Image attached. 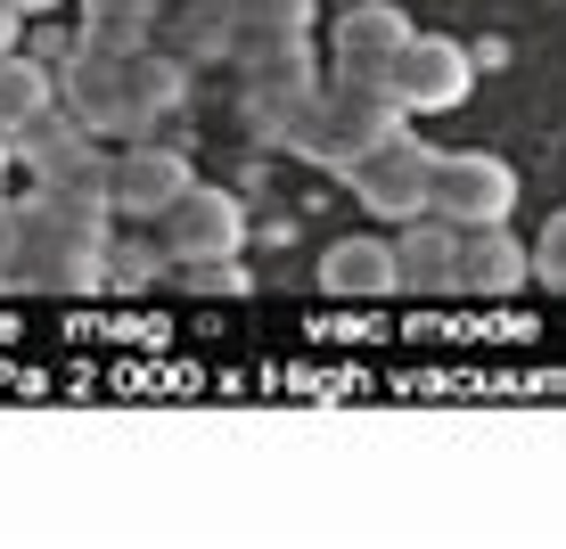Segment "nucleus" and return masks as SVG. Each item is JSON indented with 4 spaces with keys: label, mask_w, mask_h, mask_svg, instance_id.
Here are the masks:
<instances>
[{
    "label": "nucleus",
    "mask_w": 566,
    "mask_h": 549,
    "mask_svg": "<svg viewBox=\"0 0 566 549\" xmlns=\"http://www.w3.org/2000/svg\"><path fill=\"white\" fill-rule=\"evenodd\" d=\"M57 99L83 115L91 131H115V140H140L156 131L172 107L189 99V57L181 50H74L57 66Z\"/></svg>",
    "instance_id": "f257e3e1"
},
{
    "label": "nucleus",
    "mask_w": 566,
    "mask_h": 549,
    "mask_svg": "<svg viewBox=\"0 0 566 549\" xmlns=\"http://www.w3.org/2000/svg\"><path fill=\"white\" fill-rule=\"evenodd\" d=\"M107 205L57 198L33 189L25 198V230H17V296H91L107 287Z\"/></svg>",
    "instance_id": "f03ea898"
},
{
    "label": "nucleus",
    "mask_w": 566,
    "mask_h": 549,
    "mask_svg": "<svg viewBox=\"0 0 566 549\" xmlns=\"http://www.w3.org/2000/svg\"><path fill=\"white\" fill-rule=\"evenodd\" d=\"M411 115L386 99L378 83H361V74H328L321 99L296 115V131H287V156H304V165L321 172H354L369 148L386 140V131H402Z\"/></svg>",
    "instance_id": "7ed1b4c3"
},
{
    "label": "nucleus",
    "mask_w": 566,
    "mask_h": 549,
    "mask_svg": "<svg viewBox=\"0 0 566 549\" xmlns=\"http://www.w3.org/2000/svg\"><path fill=\"white\" fill-rule=\"evenodd\" d=\"M345 181H354V205H369L378 222H419V213L436 205V148L402 124V131H386Z\"/></svg>",
    "instance_id": "20e7f679"
},
{
    "label": "nucleus",
    "mask_w": 566,
    "mask_h": 549,
    "mask_svg": "<svg viewBox=\"0 0 566 549\" xmlns=\"http://www.w3.org/2000/svg\"><path fill=\"white\" fill-rule=\"evenodd\" d=\"M247 83H239V124L255 131V140L271 148H287V131H296V115L321 99V83L328 74H312V50H271V57H247Z\"/></svg>",
    "instance_id": "39448f33"
},
{
    "label": "nucleus",
    "mask_w": 566,
    "mask_h": 549,
    "mask_svg": "<svg viewBox=\"0 0 566 549\" xmlns=\"http://www.w3.org/2000/svg\"><path fill=\"white\" fill-rule=\"evenodd\" d=\"M468 91H476V57L460 42H443V33H411L402 57L386 66V99L402 115H443V107H460Z\"/></svg>",
    "instance_id": "423d86ee"
},
{
    "label": "nucleus",
    "mask_w": 566,
    "mask_h": 549,
    "mask_svg": "<svg viewBox=\"0 0 566 549\" xmlns=\"http://www.w3.org/2000/svg\"><path fill=\"white\" fill-rule=\"evenodd\" d=\"M148 230L165 239L172 271H181V263H213V254H239V246H247V205L230 198V189L189 181V189H181V198H172L165 213H156Z\"/></svg>",
    "instance_id": "0eeeda50"
},
{
    "label": "nucleus",
    "mask_w": 566,
    "mask_h": 549,
    "mask_svg": "<svg viewBox=\"0 0 566 549\" xmlns=\"http://www.w3.org/2000/svg\"><path fill=\"white\" fill-rule=\"evenodd\" d=\"M427 213H443V222H460V230L510 222V213H517V172L501 165V156H484V148L436 156V205H427Z\"/></svg>",
    "instance_id": "6e6552de"
},
{
    "label": "nucleus",
    "mask_w": 566,
    "mask_h": 549,
    "mask_svg": "<svg viewBox=\"0 0 566 549\" xmlns=\"http://www.w3.org/2000/svg\"><path fill=\"white\" fill-rule=\"evenodd\" d=\"M198 181L189 172V156L181 148H165V140H132L124 156L107 165V205H115V222H156L181 189Z\"/></svg>",
    "instance_id": "1a4fd4ad"
},
{
    "label": "nucleus",
    "mask_w": 566,
    "mask_h": 549,
    "mask_svg": "<svg viewBox=\"0 0 566 549\" xmlns=\"http://www.w3.org/2000/svg\"><path fill=\"white\" fill-rule=\"evenodd\" d=\"M411 42V17L386 9V0H361V9L337 17V33H328V74H361V83L386 91V66L402 57Z\"/></svg>",
    "instance_id": "9d476101"
},
{
    "label": "nucleus",
    "mask_w": 566,
    "mask_h": 549,
    "mask_svg": "<svg viewBox=\"0 0 566 549\" xmlns=\"http://www.w3.org/2000/svg\"><path fill=\"white\" fill-rule=\"evenodd\" d=\"M460 246H468V230L460 222H443V213H419V222H402V287H419V296H460Z\"/></svg>",
    "instance_id": "9b49d317"
},
{
    "label": "nucleus",
    "mask_w": 566,
    "mask_h": 549,
    "mask_svg": "<svg viewBox=\"0 0 566 549\" xmlns=\"http://www.w3.org/2000/svg\"><path fill=\"white\" fill-rule=\"evenodd\" d=\"M321 287L345 304H369V296H395L402 287V254L395 239H337L321 254Z\"/></svg>",
    "instance_id": "f8f14e48"
},
{
    "label": "nucleus",
    "mask_w": 566,
    "mask_h": 549,
    "mask_svg": "<svg viewBox=\"0 0 566 549\" xmlns=\"http://www.w3.org/2000/svg\"><path fill=\"white\" fill-rule=\"evenodd\" d=\"M534 279V254L510 239V222H476L460 246V296H517Z\"/></svg>",
    "instance_id": "ddd939ff"
},
{
    "label": "nucleus",
    "mask_w": 566,
    "mask_h": 549,
    "mask_svg": "<svg viewBox=\"0 0 566 549\" xmlns=\"http://www.w3.org/2000/svg\"><path fill=\"white\" fill-rule=\"evenodd\" d=\"M312 42V0H239V42L230 57H271V50H296Z\"/></svg>",
    "instance_id": "4468645a"
},
{
    "label": "nucleus",
    "mask_w": 566,
    "mask_h": 549,
    "mask_svg": "<svg viewBox=\"0 0 566 549\" xmlns=\"http://www.w3.org/2000/svg\"><path fill=\"white\" fill-rule=\"evenodd\" d=\"M239 42V0H181L172 9V50L198 66V57H230Z\"/></svg>",
    "instance_id": "2eb2a0df"
},
{
    "label": "nucleus",
    "mask_w": 566,
    "mask_h": 549,
    "mask_svg": "<svg viewBox=\"0 0 566 549\" xmlns=\"http://www.w3.org/2000/svg\"><path fill=\"white\" fill-rule=\"evenodd\" d=\"M165 25V0H83V42L91 50H140Z\"/></svg>",
    "instance_id": "dca6fc26"
},
{
    "label": "nucleus",
    "mask_w": 566,
    "mask_h": 549,
    "mask_svg": "<svg viewBox=\"0 0 566 549\" xmlns=\"http://www.w3.org/2000/svg\"><path fill=\"white\" fill-rule=\"evenodd\" d=\"M50 91H57V74L42 66V57H17V50H0V131H25L33 115L50 107Z\"/></svg>",
    "instance_id": "f3484780"
},
{
    "label": "nucleus",
    "mask_w": 566,
    "mask_h": 549,
    "mask_svg": "<svg viewBox=\"0 0 566 549\" xmlns=\"http://www.w3.org/2000/svg\"><path fill=\"white\" fill-rule=\"evenodd\" d=\"M156 271H172V254H165V239H156V230H148V239L107 246V279H115V287H148Z\"/></svg>",
    "instance_id": "a211bd4d"
},
{
    "label": "nucleus",
    "mask_w": 566,
    "mask_h": 549,
    "mask_svg": "<svg viewBox=\"0 0 566 549\" xmlns=\"http://www.w3.org/2000/svg\"><path fill=\"white\" fill-rule=\"evenodd\" d=\"M230 263H239V254H213V263H181L172 279H181V287H198V296H239V287H247V271H230Z\"/></svg>",
    "instance_id": "6ab92c4d"
},
{
    "label": "nucleus",
    "mask_w": 566,
    "mask_h": 549,
    "mask_svg": "<svg viewBox=\"0 0 566 549\" xmlns=\"http://www.w3.org/2000/svg\"><path fill=\"white\" fill-rule=\"evenodd\" d=\"M534 279L566 296V213H551V230L534 239Z\"/></svg>",
    "instance_id": "aec40b11"
},
{
    "label": "nucleus",
    "mask_w": 566,
    "mask_h": 549,
    "mask_svg": "<svg viewBox=\"0 0 566 549\" xmlns=\"http://www.w3.org/2000/svg\"><path fill=\"white\" fill-rule=\"evenodd\" d=\"M17 230H25V198H0V271L17 279Z\"/></svg>",
    "instance_id": "412c9836"
},
{
    "label": "nucleus",
    "mask_w": 566,
    "mask_h": 549,
    "mask_svg": "<svg viewBox=\"0 0 566 549\" xmlns=\"http://www.w3.org/2000/svg\"><path fill=\"white\" fill-rule=\"evenodd\" d=\"M17 25H25V9H17V0H0V50H17Z\"/></svg>",
    "instance_id": "4be33fe9"
},
{
    "label": "nucleus",
    "mask_w": 566,
    "mask_h": 549,
    "mask_svg": "<svg viewBox=\"0 0 566 549\" xmlns=\"http://www.w3.org/2000/svg\"><path fill=\"white\" fill-rule=\"evenodd\" d=\"M17 165V131H0V172H9Z\"/></svg>",
    "instance_id": "5701e85b"
},
{
    "label": "nucleus",
    "mask_w": 566,
    "mask_h": 549,
    "mask_svg": "<svg viewBox=\"0 0 566 549\" xmlns=\"http://www.w3.org/2000/svg\"><path fill=\"white\" fill-rule=\"evenodd\" d=\"M17 9H25V17H50V9H57V0H17Z\"/></svg>",
    "instance_id": "b1692460"
},
{
    "label": "nucleus",
    "mask_w": 566,
    "mask_h": 549,
    "mask_svg": "<svg viewBox=\"0 0 566 549\" xmlns=\"http://www.w3.org/2000/svg\"><path fill=\"white\" fill-rule=\"evenodd\" d=\"M0 296H17V279H9V271H0Z\"/></svg>",
    "instance_id": "393cba45"
}]
</instances>
